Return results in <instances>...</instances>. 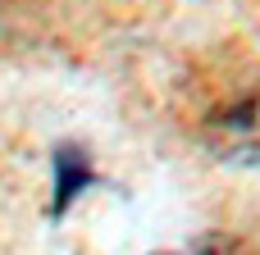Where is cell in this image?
<instances>
[{"mask_svg": "<svg viewBox=\"0 0 260 255\" xmlns=\"http://www.w3.org/2000/svg\"><path fill=\"white\" fill-rule=\"evenodd\" d=\"M201 141L224 164L260 169V91L215 105L201 123Z\"/></svg>", "mask_w": 260, "mask_h": 255, "instance_id": "cell-1", "label": "cell"}, {"mask_svg": "<svg viewBox=\"0 0 260 255\" xmlns=\"http://www.w3.org/2000/svg\"><path fill=\"white\" fill-rule=\"evenodd\" d=\"M50 178H55V187H50L46 219H64L69 205L78 201V192H87V187L96 183V169H91L87 146H78V141H55V151H50Z\"/></svg>", "mask_w": 260, "mask_h": 255, "instance_id": "cell-2", "label": "cell"}, {"mask_svg": "<svg viewBox=\"0 0 260 255\" xmlns=\"http://www.w3.org/2000/svg\"><path fill=\"white\" fill-rule=\"evenodd\" d=\"M151 255H256V251L242 237H233V233H201L183 251H151Z\"/></svg>", "mask_w": 260, "mask_h": 255, "instance_id": "cell-3", "label": "cell"}]
</instances>
